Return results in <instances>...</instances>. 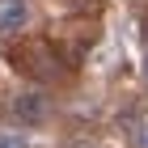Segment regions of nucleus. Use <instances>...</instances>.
I'll list each match as a JSON object with an SVG mask.
<instances>
[{
  "label": "nucleus",
  "mask_w": 148,
  "mask_h": 148,
  "mask_svg": "<svg viewBox=\"0 0 148 148\" xmlns=\"http://www.w3.org/2000/svg\"><path fill=\"white\" fill-rule=\"evenodd\" d=\"M47 114H51L47 93H38V89H21L17 97H13V119H17L21 127H38V123H47Z\"/></svg>",
  "instance_id": "f257e3e1"
},
{
  "label": "nucleus",
  "mask_w": 148,
  "mask_h": 148,
  "mask_svg": "<svg viewBox=\"0 0 148 148\" xmlns=\"http://www.w3.org/2000/svg\"><path fill=\"white\" fill-rule=\"evenodd\" d=\"M30 25V4L25 0H0V34H21Z\"/></svg>",
  "instance_id": "f03ea898"
},
{
  "label": "nucleus",
  "mask_w": 148,
  "mask_h": 148,
  "mask_svg": "<svg viewBox=\"0 0 148 148\" xmlns=\"http://www.w3.org/2000/svg\"><path fill=\"white\" fill-rule=\"evenodd\" d=\"M136 148H148V123L136 127Z\"/></svg>",
  "instance_id": "7ed1b4c3"
},
{
  "label": "nucleus",
  "mask_w": 148,
  "mask_h": 148,
  "mask_svg": "<svg viewBox=\"0 0 148 148\" xmlns=\"http://www.w3.org/2000/svg\"><path fill=\"white\" fill-rule=\"evenodd\" d=\"M144 80H148V59H144Z\"/></svg>",
  "instance_id": "20e7f679"
}]
</instances>
